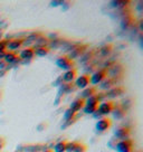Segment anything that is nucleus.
Masks as SVG:
<instances>
[{
    "instance_id": "obj_1",
    "label": "nucleus",
    "mask_w": 143,
    "mask_h": 152,
    "mask_svg": "<svg viewBox=\"0 0 143 152\" xmlns=\"http://www.w3.org/2000/svg\"><path fill=\"white\" fill-rule=\"evenodd\" d=\"M98 104H100V97L97 95L91 96L88 100L86 101L85 106H84L85 113H94V112H97Z\"/></svg>"
},
{
    "instance_id": "obj_2",
    "label": "nucleus",
    "mask_w": 143,
    "mask_h": 152,
    "mask_svg": "<svg viewBox=\"0 0 143 152\" xmlns=\"http://www.w3.org/2000/svg\"><path fill=\"white\" fill-rule=\"evenodd\" d=\"M58 67H61L63 69H72V68H74V61H73V58L72 57H68V56H62L59 57L57 59V62H56Z\"/></svg>"
},
{
    "instance_id": "obj_3",
    "label": "nucleus",
    "mask_w": 143,
    "mask_h": 152,
    "mask_svg": "<svg viewBox=\"0 0 143 152\" xmlns=\"http://www.w3.org/2000/svg\"><path fill=\"white\" fill-rule=\"evenodd\" d=\"M116 150L119 152H132L133 150V141L130 139H124L120 141L116 145Z\"/></svg>"
},
{
    "instance_id": "obj_4",
    "label": "nucleus",
    "mask_w": 143,
    "mask_h": 152,
    "mask_svg": "<svg viewBox=\"0 0 143 152\" xmlns=\"http://www.w3.org/2000/svg\"><path fill=\"white\" fill-rule=\"evenodd\" d=\"M107 68H103V69H100L97 71L94 74V75L91 76V83L92 84H98V83H102L105 78L107 77Z\"/></svg>"
},
{
    "instance_id": "obj_5",
    "label": "nucleus",
    "mask_w": 143,
    "mask_h": 152,
    "mask_svg": "<svg viewBox=\"0 0 143 152\" xmlns=\"http://www.w3.org/2000/svg\"><path fill=\"white\" fill-rule=\"evenodd\" d=\"M114 107H115L114 103L107 101V102H104V103H102V104L98 105L97 112H98V114H101V115H106V114H110L111 112L114 110Z\"/></svg>"
},
{
    "instance_id": "obj_6",
    "label": "nucleus",
    "mask_w": 143,
    "mask_h": 152,
    "mask_svg": "<svg viewBox=\"0 0 143 152\" xmlns=\"http://www.w3.org/2000/svg\"><path fill=\"white\" fill-rule=\"evenodd\" d=\"M76 86L80 88H87L88 85L91 84V75L84 74V75L78 76L76 78Z\"/></svg>"
},
{
    "instance_id": "obj_7",
    "label": "nucleus",
    "mask_w": 143,
    "mask_h": 152,
    "mask_svg": "<svg viewBox=\"0 0 143 152\" xmlns=\"http://www.w3.org/2000/svg\"><path fill=\"white\" fill-rule=\"evenodd\" d=\"M111 126H112V121L109 118H103V119L98 120L96 123V129L101 132H104L106 130H109Z\"/></svg>"
},
{
    "instance_id": "obj_8",
    "label": "nucleus",
    "mask_w": 143,
    "mask_h": 152,
    "mask_svg": "<svg viewBox=\"0 0 143 152\" xmlns=\"http://www.w3.org/2000/svg\"><path fill=\"white\" fill-rule=\"evenodd\" d=\"M85 103H86V100L84 99V97H82V99H77V100H75L73 103H72L69 110L73 111L74 113H76V112H78V111H81L82 109H84Z\"/></svg>"
},
{
    "instance_id": "obj_9",
    "label": "nucleus",
    "mask_w": 143,
    "mask_h": 152,
    "mask_svg": "<svg viewBox=\"0 0 143 152\" xmlns=\"http://www.w3.org/2000/svg\"><path fill=\"white\" fill-rule=\"evenodd\" d=\"M77 77V69L76 68H72L66 71V73L63 75V80L66 82V83H71V82L75 81Z\"/></svg>"
},
{
    "instance_id": "obj_10",
    "label": "nucleus",
    "mask_w": 143,
    "mask_h": 152,
    "mask_svg": "<svg viewBox=\"0 0 143 152\" xmlns=\"http://www.w3.org/2000/svg\"><path fill=\"white\" fill-rule=\"evenodd\" d=\"M23 44H24V39H23V38H17V39L9 40V42H8V45H7V47L9 48L11 52H15V50L18 49Z\"/></svg>"
},
{
    "instance_id": "obj_11",
    "label": "nucleus",
    "mask_w": 143,
    "mask_h": 152,
    "mask_svg": "<svg viewBox=\"0 0 143 152\" xmlns=\"http://www.w3.org/2000/svg\"><path fill=\"white\" fill-rule=\"evenodd\" d=\"M34 56H35V49L31 47L25 48L24 50H21L19 55V57L23 59H31Z\"/></svg>"
},
{
    "instance_id": "obj_12",
    "label": "nucleus",
    "mask_w": 143,
    "mask_h": 152,
    "mask_svg": "<svg viewBox=\"0 0 143 152\" xmlns=\"http://www.w3.org/2000/svg\"><path fill=\"white\" fill-rule=\"evenodd\" d=\"M4 59H5L6 63H14V62H16L17 59H19V56H18V54L16 52H11V50H10L9 53H6L5 54Z\"/></svg>"
},
{
    "instance_id": "obj_13",
    "label": "nucleus",
    "mask_w": 143,
    "mask_h": 152,
    "mask_svg": "<svg viewBox=\"0 0 143 152\" xmlns=\"http://www.w3.org/2000/svg\"><path fill=\"white\" fill-rule=\"evenodd\" d=\"M130 133H131V131H130L129 128H126V126H123V128L119 129L117 131H116V137L120 139H122V140H124L125 138H128L130 135Z\"/></svg>"
},
{
    "instance_id": "obj_14",
    "label": "nucleus",
    "mask_w": 143,
    "mask_h": 152,
    "mask_svg": "<svg viewBox=\"0 0 143 152\" xmlns=\"http://www.w3.org/2000/svg\"><path fill=\"white\" fill-rule=\"evenodd\" d=\"M66 145L67 141H59L56 143V145L54 148V151L53 152H65L66 151Z\"/></svg>"
},
{
    "instance_id": "obj_15",
    "label": "nucleus",
    "mask_w": 143,
    "mask_h": 152,
    "mask_svg": "<svg viewBox=\"0 0 143 152\" xmlns=\"http://www.w3.org/2000/svg\"><path fill=\"white\" fill-rule=\"evenodd\" d=\"M114 83H115L114 77H106L104 81L102 82V87L103 88H109V87L114 86Z\"/></svg>"
},
{
    "instance_id": "obj_16",
    "label": "nucleus",
    "mask_w": 143,
    "mask_h": 152,
    "mask_svg": "<svg viewBox=\"0 0 143 152\" xmlns=\"http://www.w3.org/2000/svg\"><path fill=\"white\" fill-rule=\"evenodd\" d=\"M48 53H49V48L45 47V46H42V47L37 48V49L35 50V55L44 57V56H46V55H48Z\"/></svg>"
},
{
    "instance_id": "obj_17",
    "label": "nucleus",
    "mask_w": 143,
    "mask_h": 152,
    "mask_svg": "<svg viewBox=\"0 0 143 152\" xmlns=\"http://www.w3.org/2000/svg\"><path fill=\"white\" fill-rule=\"evenodd\" d=\"M86 150H87V147H86L85 144L77 142L76 147H75V149H74L73 152H86Z\"/></svg>"
},
{
    "instance_id": "obj_18",
    "label": "nucleus",
    "mask_w": 143,
    "mask_h": 152,
    "mask_svg": "<svg viewBox=\"0 0 143 152\" xmlns=\"http://www.w3.org/2000/svg\"><path fill=\"white\" fill-rule=\"evenodd\" d=\"M95 92H96V88L95 87H90V88H86L84 92H83V95L87 97V96H93V95H95Z\"/></svg>"
},
{
    "instance_id": "obj_19",
    "label": "nucleus",
    "mask_w": 143,
    "mask_h": 152,
    "mask_svg": "<svg viewBox=\"0 0 143 152\" xmlns=\"http://www.w3.org/2000/svg\"><path fill=\"white\" fill-rule=\"evenodd\" d=\"M77 142H72V143H68L67 142V145H66V151L68 152H73L74 151V149L76 147Z\"/></svg>"
},
{
    "instance_id": "obj_20",
    "label": "nucleus",
    "mask_w": 143,
    "mask_h": 152,
    "mask_svg": "<svg viewBox=\"0 0 143 152\" xmlns=\"http://www.w3.org/2000/svg\"><path fill=\"white\" fill-rule=\"evenodd\" d=\"M8 42L9 40H0V53H4L7 48V45H8Z\"/></svg>"
},
{
    "instance_id": "obj_21",
    "label": "nucleus",
    "mask_w": 143,
    "mask_h": 152,
    "mask_svg": "<svg viewBox=\"0 0 143 152\" xmlns=\"http://www.w3.org/2000/svg\"><path fill=\"white\" fill-rule=\"evenodd\" d=\"M75 114L76 113H74L73 111H71V110H68L66 112V114H65V119L68 120V121H72V119L75 116Z\"/></svg>"
},
{
    "instance_id": "obj_22",
    "label": "nucleus",
    "mask_w": 143,
    "mask_h": 152,
    "mask_svg": "<svg viewBox=\"0 0 143 152\" xmlns=\"http://www.w3.org/2000/svg\"><path fill=\"white\" fill-rule=\"evenodd\" d=\"M4 145H5V141H2V143H1V144H0V150H1V149H2V148H4Z\"/></svg>"
},
{
    "instance_id": "obj_23",
    "label": "nucleus",
    "mask_w": 143,
    "mask_h": 152,
    "mask_svg": "<svg viewBox=\"0 0 143 152\" xmlns=\"http://www.w3.org/2000/svg\"><path fill=\"white\" fill-rule=\"evenodd\" d=\"M44 152H53V150H45Z\"/></svg>"
}]
</instances>
